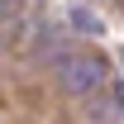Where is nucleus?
Returning a JSON list of instances; mask_svg holds the SVG:
<instances>
[{"label":"nucleus","mask_w":124,"mask_h":124,"mask_svg":"<svg viewBox=\"0 0 124 124\" xmlns=\"http://www.w3.org/2000/svg\"><path fill=\"white\" fill-rule=\"evenodd\" d=\"M57 81H62V91H72V95H91L100 86V62L95 57H62L57 62Z\"/></svg>","instance_id":"f257e3e1"},{"label":"nucleus","mask_w":124,"mask_h":124,"mask_svg":"<svg viewBox=\"0 0 124 124\" xmlns=\"http://www.w3.org/2000/svg\"><path fill=\"white\" fill-rule=\"evenodd\" d=\"M72 24H77V29H86V33H100V19H95L91 10H72Z\"/></svg>","instance_id":"f03ea898"},{"label":"nucleus","mask_w":124,"mask_h":124,"mask_svg":"<svg viewBox=\"0 0 124 124\" xmlns=\"http://www.w3.org/2000/svg\"><path fill=\"white\" fill-rule=\"evenodd\" d=\"M115 100H119V105H124V86H119V91H115Z\"/></svg>","instance_id":"7ed1b4c3"}]
</instances>
